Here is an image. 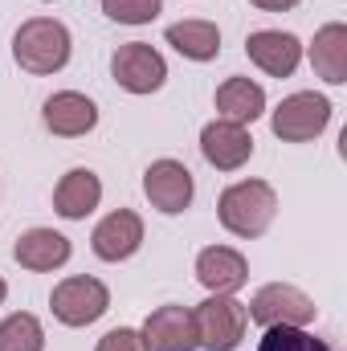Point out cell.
I'll return each instance as SVG.
<instances>
[{"label":"cell","mask_w":347,"mask_h":351,"mask_svg":"<svg viewBox=\"0 0 347 351\" xmlns=\"http://www.w3.org/2000/svg\"><path fill=\"white\" fill-rule=\"evenodd\" d=\"M217 217H221V225L233 237L254 241V237H261L274 225V217H278V192L265 180H237V184H229L221 192Z\"/></svg>","instance_id":"cell-1"},{"label":"cell","mask_w":347,"mask_h":351,"mask_svg":"<svg viewBox=\"0 0 347 351\" xmlns=\"http://www.w3.org/2000/svg\"><path fill=\"white\" fill-rule=\"evenodd\" d=\"M0 351H45V327L37 323V315H8L0 323Z\"/></svg>","instance_id":"cell-20"},{"label":"cell","mask_w":347,"mask_h":351,"mask_svg":"<svg viewBox=\"0 0 347 351\" xmlns=\"http://www.w3.org/2000/svg\"><path fill=\"white\" fill-rule=\"evenodd\" d=\"M110 74H115V82L127 90V94H152V90L164 86L168 62H164V53L152 49L147 41H127V45L115 49Z\"/></svg>","instance_id":"cell-7"},{"label":"cell","mask_w":347,"mask_h":351,"mask_svg":"<svg viewBox=\"0 0 347 351\" xmlns=\"http://www.w3.org/2000/svg\"><path fill=\"white\" fill-rule=\"evenodd\" d=\"M311 66L327 86H344L347 82V25L331 21L315 33L311 41Z\"/></svg>","instance_id":"cell-17"},{"label":"cell","mask_w":347,"mask_h":351,"mask_svg":"<svg viewBox=\"0 0 347 351\" xmlns=\"http://www.w3.org/2000/svg\"><path fill=\"white\" fill-rule=\"evenodd\" d=\"M200 156L217 168V172H237L250 156H254V135L241 123L217 119L200 131Z\"/></svg>","instance_id":"cell-10"},{"label":"cell","mask_w":347,"mask_h":351,"mask_svg":"<svg viewBox=\"0 0 347 351\" xmlns=\"http://www.w3.org/2000/svg\"><path fill=\"white\" fill-rule=\"evenodd\" d=\"M192 172L180 164V160H156L147 172H143V196L152 200V208H160L164 217H176L192 204Z\"/></svg>","instance_id":"cell-8"},{"label":"cell","mask_w":347,"mask_h":351,"mask_svg":"<svg viewBox=\"0 0 347 351\" xmlns=\"http://www.w3.org/2000/svg\"><path fill=\"white\" fill-rule=\"evenodd\" d=\"M4 298H8V286H4V278H0V302H4Z\"/></svg>","instance_id":"cell-25"},{"label":"cell","mask_w":347,"mask_h":351,"mask_svg":"<svg viewBox=\"0 0 347 351\" xmlns=\"http://www.w3.org/2000/svg\"><path fill=\"white\" fill-rule=\"evenodd\" d=\"M139 335L147 351H196V327L188 306H156Z\"/></svg>","instance_id":"cell-13"},{"label":"cell","mask_w":347,"mask_h":351,"mask_svg":"<svg viewBox=\"0 0 347 351\" xmlns=\"http://www.w3.org/2000/svg\"><path fill=\"white\" fill-rule=\"evenodd\" d=\"M98 351H147V343H143L139 331H131V327H115V331H106V335L98 339Z\"/></svg>","instance_id":"cell-23"},{"label":"cell","mask_w":347,"mask_h":351,"mask_svg":"<svg viewBox=\"0 0 347 351\" xmlns=\"http://www.w3.org/2000/svg\"><path fill=\"white\" fill-rule=\"evenodd\" d=\"M192 327H196V348L237 351L246 339V327H250V311L233 294H208L192 311Z\"/></svg>","instance_id":"cell-3"},{"label":"cell","mask_w":347,"mask_h":351,"mask_svg":"<svg viewBox=\"0 0 347 351\" xmlns=\"http://www.w3.org/2000/svg\"><path fill=\"white\" fill-rule=\"evenodd\" d=\"M41 114H45V127L53 135H62V139H78V135L94 131V123H98V106L90 102L86 94H78V90L49 94Z\"/></svg>","instance_id":"cell-14"},{"label":"cell","mask_w":347,"mask_h":351,"mask_svg":"<svg viewBox=\"0 0 347 351\" xmlns=\"http://www.w3.org/2000/svg\"><path fill=\"white\" fill-rule=\"evenodd\" d=\"M258 351H331V343L315 339L307 327H265Z\"/></svg>","instance_id":"cell-21"},{"label":"cell","mask_w":347,"mask_h":351,"mask_svg":"<svg viewBox=\"0 0 347 351\" xmlns=\"http://www.w3.org/2000/svg\"><path fill=\"white\" fill-rule=\"evenodd\" d=\"M90 245L102 262H127L139 245H143V217L131 213V208H115L106 213L94 233H90Z\"/></svg>","instance_id":"cell-9"},{"label":"cell","mask_w":347,"mask_h":351,"mask_svg":"<svg viewBox=\"0 0 347 351\" xmlns=\"http://www.w3.org/2000/svg\"><path fill=\"white\" fill-rule=\"evenodd\" d=\"M246 53L270 78H290L302 62V41L294 33H282V29H261V33L246 37Z\"/></svg>","instance_id":"cell-11"},{"label":"cell","mask_w":347,"mask_h":351,"mask_svg":"<svg viewBox=\"0 0 347 351\" xmlns=\"http://www.w3.org/2000/svg\"><path fill=\"white\" fill-rule=\"evenodd\" d=\"M70 237L53 233V229H29L16 237L12 245V258L21 269H33V274H49V269H62L70 262Z\"/></svg>","instance_id":"cell-15"},{"label":"cell","mask_w":347,"mask_h":351,"mask_svg":"<svg viewBox=\"0 0 347 351\" xmlns=\"http://www.w3.org/2000/svg\"><path fill=\"white\" fill-rule=\"evenodd\" d=\"M164 0H102V12L119 25H152L160 16Z\"/></svg>","instance_id":"cell-22"},{"label":"cell","mask_w":347,"mask_h":351,"mask_svg":"<svg viewBox=\"0 0 347 351\" xmlns=\"http://www.w3.org/2000/svg\"><path fill=\"white\" fill-rule=\"evenodd\" d=\"M49 306H53L58 323H66V327H90V323H98L110 311V290L98 278H90V274H74V278H66V282L53 286Z\"/></svg>","instance_id":"cell-5"},{"label":"cell","mask_w":347,"mask_h":351,"mask_svg":"<svg viewBox=\"0 0 347 351\" xmlns=\"http://www.w3.org/2000/svg\"><path fill=\"white\" fill-rule=\"evenodd\" d=\"M250 4H258L261 12H286V8H294L298 0H250Z\"/></svg>","instance_id":"cell-24"},{"label":"cell","mask_w":347,"mask_h":351,"mask_svg":"<svg viewBox=\"0 0 347 351\" xmlns=\"http://www.w3.org/2000/svg\"><path fill=\"white\" fill-rule=\"evenodd\" d=\"M98 200H102V180L90 168H70L58 180V188H53V208L66 221H86L90 213L98 208Z\"/></svg>","instance_id":"cell-16"},{"label":"cell","mask_w":347,"mask_h":351,"mask_svg":"<svg viewBox=\"0 0 347 351\" xmlns=\"http://www.w3.org/2000/svg\"><path fill=\"white\" fill-rule=\"evenodd\" d=\"M168 45L188 62H213L221 53V29L213 21H176L168 25Z\"/></svg>","instance_id":"cell-19"},{"label":"cell","mask_w":347,"mask_h":351,"mask_svg":"<svg viewBox=\"0 0 347 351\" xmlns=\"http://www.w3.org/2000/svg\"><path fill=\"white\" fill-rule=\"evenodd\" d=\"M12 58L29 74H58L70 62V29L53 16H33L16 29Z\"/></svg>","instance_id":"cell-2"},{"label":"cell","mask_w":347,"mask_h":351,"mask_svg":"<svg viewBox=\"0 0 347 351\" xmlns=\"http://www.w3.org/2000/svg\"><path fill=\"white\" fill-rule=\"evenodd\" d=\"M196 282L208 294H237L250 282V262L229 245H208L196 258Z\"/></svg>","instance_id":"cell-12"},{"label":"cell","mask_w":347,"mask_h":351,"mask_svg":"<svg viewBox=\"0 0 347 351\" xmlns=\"http://www.w3.org/2000/svg\"><path fill=\"white\" fill-rule=\"evenodd\" d=\"M246 311H250V319H254L258 327H307V323H315V315H319L315 298L302 294L298 286H286V282L261 286L258 294L250 298Z\"/></svg>","instance_id":"cell-6"},{"label":"cell","mask_w":347,"mask_h":351,"mask_svg":"<svg viewBox=\"0 0 347 351\" xmlns=\"http://www.w3.org/2000/svg\"><path fill=\"white\" fill-rule=\"evenodd\" d=\"M327 123H331V102L315 90H298L282 98L270 114V127L282 143H311L327 131Z\"/></svg>","instance_id":"cell-4"},{"label":"cell","mask_w":347,"mask_h":351,"mask_svg":"<svg viewBox=\"0 0 347 351\" xmlns=\"http://www.w3.org/2000/svg\"><path fill=\"white\" fill-rule=\"evenodd\" d=\"M217 114L229 123H254L265 114V90L254 78H229L217 86Z\"/></svg>","instance_id":"cell-18"}]
</instances>
